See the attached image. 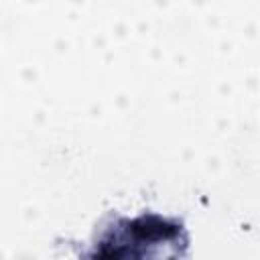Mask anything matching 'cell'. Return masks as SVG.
Returning a JSON list of instances; mask_svg holds the SVG:
<instances>
[{"instance_id":"1","label":"cell","mask_w":260,"mask_h":260,"mask_svg":"<svg viewBox=\"0 0 260 260\" xmlns=\"http://www.w3.org/2000/svg\"><path fill=\"white\" fill-rule=\"evenodd\" d=\"M132 232L142 240H162V238H171L177 232V228L158 217H140L138 221L132 223Z\"/></svg>"}]
</instances>
